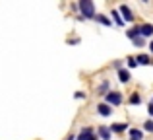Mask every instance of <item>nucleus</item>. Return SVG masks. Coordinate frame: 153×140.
Returning <instances> with one entry per match:
<instances>
[{
  "instance_id": "3",
  "label": "nucleus",
  "mask_w": 153,
  "mask_h": 140,
  "mask_svg": "<svg viewBox=\"0 0 153 140\" xmlns=\"http://www.w3.org/2000/svg\"><path fill=\"white\" fill-rule=\"evenodd\" d=\"M116 10H118V14H120V18H122L124 23H134L136 22V14H134V10H132L128 4H120Z\"/></svg>"
},
{
  "instance_id": "10",
  "label": "nucleus",
  "mask_w": 153,
  "mask_h": 140,
  "mask_svg": "<svg viewBox=\"0 0 153 140\" xmlns=\"http://www.w3.org/2000/svg\"><path fill=\"white\" fill-rule=\"evenodd\" d=\"M124 101H126L128 105L136 107V105H142V103H143V97H142V94H140V91H132V94L128 95V99H124Z\"/></svg>"
},
{
  "instance_id": "22",
  "label": "nucleus",
  "mask_w": 153,
  "mask_h": 140,
  "mask_svg": "<svg viewBox=\"0 0 153 140\" xmlns=\"http://www.w3.org/2000/svg\"><path fill=\"white\" fill-rule=\"evenodd\" d=\"M66 43H68V45H78V43H82V39H79V37H70Z\"/></svg>"
},
{
  "instance_id": "5",
  "label": "nucleus",
  "mask_w": 153,
  "mask_h": 140,
  "mask_svg": "<svg viewBox=\"0 0 153 140\" xmlns=\"http://www.w3.org/2000/svg\"><path fill=\"white\" fill-rule=\"evenodd\" d=\"M130 123H126V121H122V123H112V125H108V129H111V133H112V136L114 134H124V133H128L130 130Z\"/></svg>"
},
{
  "instance_id": "4",
  "label": "nucleus",
  "mask_w": 153,
  "mask_h": 140,
  "mask_svg": "<svg viewBox=\"0 0 153 140\" xmlns=\"http://www.w3.org/2000/svg\"><path fill=\"white\" fill-rule=\"evenodd\" d=\"M76 140H99L97 138V133H95V127H82V129L78 130V134H76Z\"/></svg>"
},
{
  "instance_id": "9",
  "label": "nucleus",
  "mask_w": 153,
  "mask_h": 140,
  "mask_svg": "<svg viewBox=\"0 0 153 140\" xmlns=\"http://www.w3.org/2000/svg\"><path fill=\"white\" fill-rule=\"evenodd\" d=\"M95 109H97V115H99V117H103V119H108V117L112 115V111H114L111 105H107V103H103V101L99 103Z\"/></svg>"
},
{
  "instance_id": "18",
  "label": "nucleus",
  "mask_w": 153,
  "mask_h": 140,
  "mask_svg": "<svg viewBox=\"0 0 153 140\" xmlns=\"http://www.w3.org/2000/svg\"><path fill=\"white\" fill-rule=\"evenodd\" d=\"M142 130H143V133H153V119H147V121L143 123Z\"/></svg>"
},
{
  "instance_id": "25",
  "label": "nucleus",
  "mask_w": 153,
  "mask_h": 140,
  "mask_svg": "<svg viewBox=\"0 0 153 140\" xmlns=\"http://www.w3.org/2000/svg\"><path fill=\"white\" fill-rule=\"evenodd\" d=\"M66 140H76V134H74V133H72V134H68Z\"/></svg>"
},
{
  "instance_id": "17",
  "label": "nucleus",
  "mask_w": 153,
  "mask_h": 140,
  "mask_svg": "<svg viewBox=\"0 0 153 140\" xmlns=\"http://www.w3.org/2000/svg\"><path fill=\"white\" fill-rule=\"evenodd\" d=\"M126 70H130V68H136L138 66V62H136V58H134V55H130V57H126Z\"/></svg>"
},
{
  "instance_id": "19",
  "label": "nucleus",
  "mask_w": 153,
  "mask_h": 140,
  "mask_svg": "<svg viewBox=\"0 0 153 140\" xmlns=\"http://www.w3.org/2000/svg\"><path fill=\"white\" fill-rule=\"evenodd\" d=\"M132 45H134L136 49H142V47H146V39L143 37H136L134 41H132Z\"/></svg>"
},
{
  "instance_id": "12",
  "label": "nucleus",
  "mask_w": 153,
  "mask_h": 140,
  "mask_svg": "<svg viewBox=\"0 0 153 140\" xmlns=\"http://www.w3.org/2000/svg\"><path fill=\"white\" fill-rule=\"evenodd\" d=\"M111 91V80H107V78H103L101 82H99V86H97V95H103L105 94H108Z\"/></svg>"
},
{
  "instance_id": "21",
  "label": "nucleus",
  "mask_w": 153,
  "mask_h": 140,
  "mask_svg": "<svg viewBox=\"0 0 153 140\" xmlns=\"http://www.w3.org/2000/svg\"><path fill=\"white\" fill-rule=\"evenodd\" d=\"M147 115H149V119H153V97L149 99V103H147Z\"/></svg>"
},
{
  "instance_id": "8",
  "label": "nucleus",
  "mask_w": 153,
  "mask_h": 140,
  "mask_svg": "<svg viewBox=\"0 0 153 140\" xmlns=\"http://www.w3.org/2000/svg\"><path fill=\"white\" fill-rule=\"evenodd\" d=\"M136 62H138V66H151L153 64V57L151 55H146V53H138L134 55Z\"/></svg>"
},
{
  "instance_id": "13",
  "label": "nucleus",
  "mask_w": 153,
  "mask_h": 140,
  "mask_svg": "<svg viewBox=\"0 0 153 140\" xmlns=\"http://www.w3.org/2000/svg\"><path fill=\"white\" fill-rule=\"evenodd\" d=\"M116 78H118V82H120V84H128V82L132 80V76H130V70H126V68L122 66L120 70H116Z\"/></svg>"
},
{
  "instance_id": "2",
  "label": "nucleus",
  "mask_w": 153,
  "mask_h": 140,
  "mask_svg": "<svg viewBox=\"0 0 153 140\" xmlns=\"http://www.w3.org/2000/svg\"><path fill=\"white\" fill-rule=\"evenodd\" d=\"M103 103H107V105H111V107H120L124 103V95H122V91H118V90H111L108 94H105L103 95Z\"/></svg>"
},
{
  "instance_id": "20",
  "label": "nucleus",
  "mask_w": 153,
  "mask_h": 140,
  "mask_svg": "<svg viewBox=\"0 0 153 140\" xmlns=\"http://www.w3.org/2000/svg\"><path fill=\"white\" fill-rule=\"evenodd\" d=\"M74 99H79V101H85V99H87V94H85L83 90H78V91L74 94Z\"/></svg>"
},
{
  "instance_id": "11",
  "label": "nucleus",
  "mask_w": 153,
  "mask_h": 140,
  "mask_svg": "<svg viewBox=\"0 0 153 140\" xmlns=\"http://www.w3.org/2000/svg\"><path fill=\"white\" fill-rule=\"evenodd\" d=\"M108 18H111L112 25H116V27H124V25H126V23L122 22V18H120V14H118V10H116V8H111V12H108Z\"/></svg>"
},
{
  "instance_id": "1",
  "label": "nucleus",
  "mask_w": 153,
  "mask_h": 140,
  "mask_svg": "<svg viewBox=\"0 0 153 140\" xmlns=\"http://www.w3.org/2000/svg\"><path fill=\"white\" fill-rule=\"evenodd\" d=\"M76 6H78V16H82L85 22L95 19L97 10H95V2H93V0H79Z\"/></svg>"
},
{
  "instance_id": "6",
  "label": "nucleus",
  "mask_w": 153,
  "mask_h": 140,
  "mask_svg": "<svg viewBox=\"0 0 153 140\" xmlns=\"http://www.w3.org/2000/svg\"><path fill=\"white\" fill-rule=\"evenodd\" d=\"M95 133H97L99 140H112V133H111V129H108V125H99L97 129H95Z\"/></svg>"
},
{
  "instance_id": "23",
  "label": "nucleus",
  "mask_w": 153,
  "mask_h": 140,
  "mask_svg": "<svg viewBox=\"0 0 153 140\" xmlns=\"http://www.w3.org/2000/svg\"><path fill=\"white\" fill-rule=\"evenodd\" d=\"M112 66H114L116 70H120V68H122V61H114V62H112Z\"/></svg>"
},
{
  "instance_id": "15",
  "label": "nucleus",
  "mask_w": 153,
  "mask_h": 140,
  "mask_svg": "<svg viewBox=\"0 0 153 140\" xmlns=\"http://www.w3.org/2000/svg\"><path fill=\"white\" fill-rule=\"evenodd\" d=\"M93 22H97L99 25H103V27H111V25H112L111 18H108L107 14H97V16H95V19H93Z\"/></svg>"
},
{
  "instance_id": "7",
  "label": "nucleus",
  "mask_w": 153,
  "mask_h": 140,
  "mask_svg": "<svg viewBox=\"0 0 153 140\" xmlns=\"http://www.w3.org/2000/svg\"><path fill=\"white\" fill-rule=\"evenodd\" d=\"M140 35H142L143 39H153V23L146 22V23H140Z\"/></svg>"
},
{
  "instance_id": "14",
  "label": "nucleus",
  "mask_w": 153,
  "mask_h": 140,
  "mask_svg": "<svg viewBox=\"0 0 153 140\" xmlns=\"http://www.w3.org/2000/svg\"><path fill=\"white\" fill-rule=\"evenodd\" d=\"M143 136H146V133L142 129H138V127L128 130V140H143Z\"/></svg>"
},
{
  "instance_id": "16",
  "label": "nucleus",
  "mask_w": 153,
  "mask_h": 140,
  "mask_svg": "<svg viewBox=\"0 0 153 140\" xmlns=\"http://www.w3.org/2000/svg\"><path fill=\"white\" fill-rule=\"evenodd\" d=\"M126 37L130 39V41H134L136 37H142V35H140V23H136V25L128 27V29H126Z\"/></svg>"
},
{
  "instance_id": "24",
  "label": "nucleus",
  "mask_w": 153,
  "mask_h": 140,
  "mask_svg": "<svg viewBox=\"0 0 153 140\" xmlns=\"http://www.w3.org/2000/svg\"><path fill=\"white\" fill-rule=\"evenodd\" d=\"M147 47H149V53L153 55V39H151V41H149V43H147Z\"/></svg>"
}]
</instances>
